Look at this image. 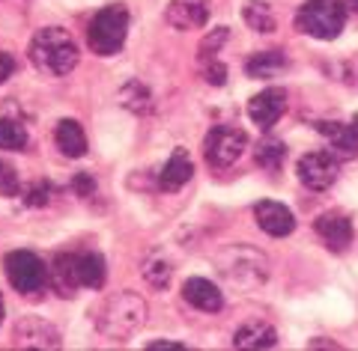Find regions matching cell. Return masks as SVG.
<instances>
[{
  "mask_svg": "<svg viewBox=\"0 0 358 351\" xmlns=\"http://www.w3.org/2000/svg\"><path fill=\"white\" fill-rule=\"evenodd\" d=\"M346 6H350V9H355V13H358V0H346Z\"/></svg>",
  "mask_w": 358,
  "mask_h": 351,
  "instance_id": "cell-36",
  "label": "cell"
},
{
  "mask_svg": "<svg viewBox=\"0 0 358 351\" xmlns=\"http://www.w3.org/2000/svg\"><path fill=\"white\" fill-rule=\"evenodd\" d=\"M164 21L173 30H200L209 21V3L206 0H171L164 9Z\"/></svg>",
  "mask_w": 358,
  "mask_h": 351,
  "instance_id": "cell-12",
  "label": "cell"
},
{
  "mask_svg": "<svg viewBox=\"0 0 358 351\" xmlns=\"http://www.w3.org/2000/svg\"><path fill=\"white\" fill-rule=\"evenodd\" d=\"M233 345L248 348V351L275 348L278 345V334H275V327L266 324V322H245V324L236 327V334H233Z\"/></svg>",
  "mask_w": 358,
  "mask_h": 351,
  "instance_id": "cell-18",
  "label": "cell"
},
{
  "mask_svg": "<svg viewBox=\"0 0 358 351\" xmlns=\"http://www.w3.org/2000/svg\"><path fill=\"white\" fill-rule=\"evenodd\" d=\"M150 319V307L138 292H117L105 298V304L96 310V327L110 339H126L138 334Z\"/></svg>",
  "mask_w": 358,
  "mask_h": 351,
  "instance_id": "cell-2",
  "label": "cell"
},
{
  "mask_svg": "<svg viewBox=\"0 0 358 351\" xmlns=\"http://www.w3.org/2000/svg\"><path fill=\"white\" fill-rule=\"evenodd\" d=\"M30 63L42 75L63 77L78 66V45L63 27H42L30 42Z\"/></svg>",
  "mask_w": 358,
  "mask_h": 351,
  "instance_id": "cell-3",
  "label": "cell"
},
{
  "mask_svg": "<svg viewBox=\"0 0 358 351\" xmlns=\"http://www.w3.org/2000/svg\"><path fill=\"white\" fill-rule=\"evenodd\" d=\"M317 131L329 140V152L338 161H352L358 158V128L343 126V122H317Z\"/></svg>",
  "mask_w": 358,
  "mask_h": 351,
  "instance_id": "cell-14",
  "label": "cell"
},
{
  "mask_svg": "<svg viewBox=\"0 0 358 351\" xmlns=\"http://www.w3.org/2000/svg\"><path fill=\"white\" fill-rule=\"evenodd\" d=\"M254 218H257V226H260L266 235H272V239H287V235L296 230V214L289 211L284 202H275V200L257 202Z\"/></svg>",
  "mask_w": 358,
  "mask_h": 351,
  "instance_id": "cell-10",
  "label": "cell"
},
{
  "mask_svg": "<svg viewBox=\"0 0 358 351\" xmlns=\"http://www.w3.org/2000/svg\"><path fill=\"white\" fill-rule=\"evenodd\" d=\"M147 348L150 351H185L182 343H171V339H167V343H164V339H159V343H150Z\"/></svg>",
  "mask_w": 358,
  "mask_h": 351,
  "instance_id": "cell-33",
  "label": "cell"
},
{
  "mask_svg": "<svg viewBox=\"0 0 358 351\" xmlns=\"http://www.w3.org/2000/svg\"><path fill=\"white\" fill-rule=\"evenodd\" d=\"M143 280L150 283V286H155V289H164L167 283H171V277H173V268H171V262L167 259H162V256H150L147 262H143Z\"/></svg>",
  "mask_w": 358,
  "mask_h": 351,
  "instance_id": "cell-25",
  "label": "cell"
},
{
  "mask_svg": "<svg viewBox=\"0 0 358 351\" xmlns=\"http://www.w3.org/2000/svg\"><path fill=\"white\" fill-rule=\"evenodd\" d=\"M248 149V134L236 126H212L206 140H203V155L206 164L215 170H227L242 158Z\"/></svg>",
  "mask_w": 358,
  "mask_h": 351,
  "instance_id": "cell-6",
  "label": "cell"
},
{
  "mask_svg": "<svg viewBox=\"0 0 358 351\" xmlns=\"http://www.w3.org/2000/svg\"><path fill=\"white\" fill-rule=\"evenodd\" d=\"M313 230H317V235L326 241V247L334 251V253H343L346 247L352 244V223H350L346 214H338V211L320 214L317 223H313Z\"/></svg>",
  "mask_w": 358,
  "mask_h": 351,
  "instance_id": "cell-13",
  "label": "cell"
},
{
  "mask_svg": "<svg viewBox=\"0 0 358 351\" xmlns=\"http://www.w3.org/2000/svg\"><path fill=\"white\" fill-rule=\"evenodd\" d=\"M15 345L18 348H60V331L39 315H24L15 324Z\"/></svg>",
  "mask_w": 358,
  "mask_h": 351,
  "instance_id": "cell-11",
  "label": "cell"
},
{
  "mask_svg": "<svg viewBox=\"0 0 358 351\" xmlns=\"http://www.w3.org/2000/svg\"><path fill=\"white\" fill-rule=\"evenodd\" d=\"M51 197H54V185L36 182V185H30V188L24 191V206L42 209V206H48V202H51Z\"/></svg>",
  "mask_w": 358,
  "mask_h": 351,
  "instance_id": "cell-28",
  "label": "cell"
},
{
  "mask_svg": "<svg viewBox=\"0 0 358 351\" xmlns=\"http://www.w3.org/2000/svg\"><path fill=\"white\" fill-rule=\"evenodd\" d=\"M54 143L66 158H81L87 155V134L75 119H60L57 131H54Z\"/></svg>",
  "mask_w": 358,
  "mask_h": 351,
  "instance_id": "cell-19",
  "label": "cell"
},
{
  "mask_svg": "<svg viewBox=\"0 0 358 351\" xmlns=\"http://www.w3.org/2000/svg\"><path fill=\"white\" fill-rule=\"evenodd\" d=\"M284 110H287V89L281 87H268L248 101V117L260 128H272L284 117Z\"/></svg>",
  "mask_w": 358,
  "mask_h": 351,
  "instance_id": "cell-9",
  "label": "cell"
},
{
  "mask_svg": "<svg viewBox=\"0 0 358 351\" xmlns=\"http://www.w3.org/2000/svg\"><path fill=\"white\" fill-rule=\"evenodd\" d=\"M6 277L9 283L21 292V295H33V292H39L45 283H48V268H45V262L30 253V251H13L6 253Z\"/></svg>",
  "mask_w": 358,
  "mask_h": 351,
  "instance_id": "cell-7",
  "label": "cell"
},
{
  "mask_svg": "<svg viewBox=\"0 0 358 351\" xmlns=\"http://www.w3.org/2000/svg\"><path fill=\"white\" fill-rule=\"evenodd\" d=\"M3 315H6V307H3V295H0V322H3Z\"/></svg>",
  "mask_w": 358,
  "mask_h": 351,
  "instance_id": "cell-35",
  "label": "cell"
},
{
  "mask_svg": "<svg viewBox=\"0 0 358 351\" xmlns=\"http://www.w3.org/2000/svg\"><path fill=\"white\" fill-rule=\"evenodd\" d=\"M27 128L21 126V122L15 119H0V149H6V152H21V149H27Z\"/></svg>",
  "mask_w": 358,
  "mask_h": 351,
  "instance_id": "cell-24",
  "label": "cell"
},
{
  "mask_svg": "<svg viewBox=\"0 0 358 351\" xmlns=\"http://www.w3.org/2000/svg\"><path fill=\"white\" fill-rule=\"evenodd\" d=\"M203 75H206V81L212 87H224V84H227V69H224V63H218V60L203 63Z\"/></svg>",
  "mask_w": 358,
  "mask_h": 351,
  "instance_id": "cell-30",
  "label": "cell"
},
{
  "mask_svg": "<svg viewBox=\"0 0 358 351\" xmlns=\"http://www.w3.org/2000/svg\"><path fill=\"white\" fill-rule=\"evenodd\" d=\"M284 69H287V54L284 51H260V54H251L248 63H245V75L254 77V81L275 77Z\"/></svg>",
  "mask_w": 358,
  "mask_h": 351,
  "instance_id": "cell-20",
  "label": "cell"
},
{
  "mask_svg": "<svg viewBox=\"0 0 358 351\" xmlns=\"http://www.w3.org/2000/svg\"><path fill=\"white\" fill-rule=\"evenodd\" d=\"M192 176H194V164H192V158H188V152L179 146V149H173V155L167 158V164L162 167L159 185L164 191H179L192 182Z\"/></svg>",
  "mask_w": 358,
  "mask_h": 351,
  "instance_id": "cell-17",
  "label": "cell"
},
{
  "mask_svg": "<svg viewBox=\"0 0 358 351\" xmlns=\"http://www.w3.org/2000/svg\"><path fill=\"white\" fill-rule=\"evenodd\" d=\"M284 155H287V146L281 140H263L257 146V164L266 167V170H278L284 164Z\"/></svg>",
  "mask_w": 358,
  "mask_h": 351,
  "instance_id": "cell-26",
  "label": "cell"
},
{
  "mask_svg": "<svg viewBox=\"0 0 358 351\" xmlns=\"http://www.w3.org/2000/svg\"><path fill=\"white\" fill-rule=\"evenodd\" d=\"M218 274L230 283L233 289L254 292L268 280V256L248 244H230L215 256Z\"/></svg>",
  "mask_w": 358,
  "mask_h": 351,
  "instance_id": "cell-1",
  "label": "cell"
},
{
  "mask_svg": "<svg viewBox=\"0 0 358 351\" xmlns=\"http://www.w3.org/2000/svg\"><path fill=\"white\" fill-rule=\"evenodd\" d=\"M224 42H227V27H215V30H212L203 42H200V48H197L200 63L215 60V54L221 51V45H224Z\"/></svg>",
  "mask_w": 358,
  "mask_h": 351,
  "instance_id": "cell-27",
  "label": "cell"
},
{
  "mask_svg": "<svg viewBox=\"0 0 358 351\" xmlns=\"http://www.w3.org/2000/svg\"><path fill=\"white\" fill-rule=\"evenodd\" d=\"M18 191H21V185H18L15 170L9 164H0V197H15Z\"/></svg>",
  "mask_w": 358,
  "mask_h": 351,
  "instance_id": "cell-29",
  "label": "cell"
},
{
  "mask_svg": "<svg viewBox=\"0 0 358 351\" xmlns=\"http://www.w3.org/2000/svg\"><path fill=\"white\" fill-rule=\"evenodd\" d=\"M126 33H129V9L122 3H110L90 18L87 45L99 57H114L126 45Z\"/></svg>",
  "mask_w": 358,
  "mask_h": 351,
  "instance_id": "cell-5",
  "label": "cell"
},
{
  "mask_svg": "<svg viewBox=\"0 0 358 351\" xmlns=\"http://www.w3.org/2000/svg\"><path fill=\"white\" fill-rule=\"evenodd\" d=\"M120 105L129 107L131 113H150L152 110V96L141 81H129L120 89Z\"/></svg>",
  "mask_w": 358,
  "mask_h": 351,
  "instance_id": "cell-23",
  "label": "cell"
},
{
  "mask_svg": "<svg viewBox=\"0 0 358 351\" xmlns=\"http://www.w3.org/2000/svg\"><path fill=\"white\" fill-rule=\"evenodd\" d=\"M15 72V60H13V54H6V51H0V84L9 81Z\"/></svg>",
  "mask_w": 358,
  "mask_h": 351,
  "instance_id": "cell-32",
  "label": "cell"
},
{
  "mask_svg": "<svg viewBox=\"0 0 358 351\" xmlns=\"http://www.w3.org/2000/svg\"><path fill=\"white\" fill-rule=\"evenodd\" d=\"M242 18H245V24H248L251 30H257V33H272L275 30V13L266 0H245Z\"/></svg>",
  "mask_w": 358,
  "mask_h": 351,
  "instance_id": "cell-22",
  "label": "cell"
},
{
  "mask_svg": "<svg viewBox=\"0 0 358 351\" xmlns=\"http://www.w3.org/2000/svg\"><path fill=\"white\" fill-rule=\"evenodd\" d=\"M48 283L60 298H72L75 292L81 289V280H78V253H57L54 256L51 268H48Z\"/></svg>",
  "mask_w": 358,
  "mask_h": 351,
  "instance_id": "cell-15",
  "label": "cell"
},
{
  "mask_svg": "<svg viewBox=\"0 0 358 351\" xmlns=\"http://www.w3.org/2000/svg\"><path fill=\"white\" fill-rule=\"evenodd\" d=\"M182 298H185V304H192L194 310H203V313H218V310L224 307L221 289H218L212 280H206V277H192V280H185Z\"/></svg>",
  "mask_w": 358,
  "mask_h": 351,
  "instance_id": "cell-16",
  "label": "cell"
},
{
  "mask_svg": "<svg viewBox=\"0 0 358 351\" xmlns=\"http://www.w3.org/2000/svg\"><path fill=\"white\" fill-rule=\"evenodd\" d=\"M72 188H75L78 197H93L96 194V182H93V176H90V173H78L72 179Z\"/></svg>",
  "mask_w": 358,
  "mask_h": 351,
  "instance_id": "cell-31",
  "label": "cell"
},
{
  "mask_svg": "<svg viewBox=\"0 0 358 351\" xmlns=\"http://www.w3.org/2000/svg\"><path fill=\"white\" fill-rule=\"evenodd\" d=\"M338 170H341V161L331 152H308L296 164L299 182L308 191H329L338 182Z\"/></svg>",
  "mask_w": 358,
  "mask_h": 351,
  "instance_id": "cell-8",
  "label": "cell"
},
{
  "mask_svg": "<svg viewBox=\"0 0 358 351\" xmlns=\"http://www.w3.org/2000/svg\"><path fill=\"white\" fill-rule=\"evenodd\" d=\"M105 256L102 253H78V280L81 289H102L105 286Z\"/></svg>",
  "mask_w": 358,
  "mask_h": 351,
  "instance_id": "cell-21",
  "label": "cell"
},
{
  "mask_svg": "<svg viewBox=\"0 0 358 351\" xmlns=\"http://www.w3.org/2000/svg\"><path fill=\"white\" fill-rule=\"evenodd\" d=\"M308 348H338V343H326V339H310Z\"/></svg>",
  "mask_w": 358,
  "mask_h": 351,
  "instance_id": "cell-34",
  "label": "cell"
},
{
  "mask_svg": "<svg viewBox=\"0 0 358 351\" xmlns=\"http://www.w3.org/2000/svg\"><path fill=\"white\" fill-rule=\"evenodd\" d=\"M296 27L310 39H338L346 27V3L343 0H305L296 15Z\"/></svg>",
  "mask_w": 358,
  "mask_h": 351,
  "instance_id": "cell-4",
  "label": "cell"
}]
</instances>
